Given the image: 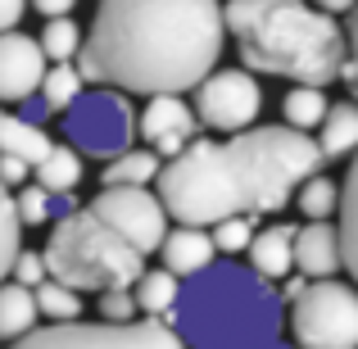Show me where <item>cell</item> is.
Returning a JSON list of instances; mask_svg holds the SVG:
<instances>
[{
	"label": "cell",
	"instance_id": "cell-11",
	"mask_svg": "<svg viewBox=\"0 0 358 349\" xmlns=\"http://www.w3.org/2000/svg\"><path fill=\"white\" fill-rule=\"evenodd\" d=\"M195 127H200V118H195V105L182 100V91H155V96H145V109L136 114L141 141L155 155H168V159L191 145Z\"/></svg>",
	"mask_w": 358,
	"mask_h": 349
},
{
	"label": "cell",
	"instance_id": "cell-15",
	"mask_svg": "<svg viewBox=\"0 0 358 349\" xmlns=\"http://www.w3.org/2000/svg\"><path fill=\"white\" fill-rule=\"evenodd\" d=\"M159 254H164V268L177 272V277H195V272H204L213 259H218V250H213V236L204 227H191V222H182V227H173L164 236V245H159Z\"/></svg>",
	"mask_w": 358,
	"mask_h": 349
},
{
	"label": "cell",
	"instance_id": "cell-36",
	"mask_svg": "<svg viewBox=\"0 0 358 349\" xmlns=\"http://www.w3.org/2000/svg\"><path fill=\"white\" fill-rule=\"evenodd\" d=\"M27 5H32L41 18H59V14H73V9H78V0H27Z\"/></svg>",
	"mask_w": 358,
	"mask_h": 349
},
{
	"label": "cell",
	"instance_id": "cell-7",
	"mask_svg": "<svg viewBox=\"0 0 358 349\" xmlns=\"http://www.w3.org/2000/svg\"><path fill=\"white\" fill-rule=\"evenodd\" d=\"M5 349H186L173 322L164 318H131V322H55L41 332H23L18 341H9Z\"/></svg>",
	"mask_w": 358,
	"mask_h": 349
},
{
	"label": "cell",
	"instance_id": "cell-14",
	"mask_svg": "<svg viewBox=\"0 0 358 349\" xmlns=\"http://www.w3.org/2000/svg\"><path fill=\"white\" fill-rule=\"evenodd\" d=\"M250 268L268 281H286L295 272V227L290 222H272V227H254L250 245Z\"/></svg>",
	"mask_w": 358,
	"mask_h": 349
},
{
	"label": "cell",
	"instance_id": "cell-28",
	"mask_svg": "<svg viewBox=\"0 0 358 349\" xmlns=\"http://www.w3.org/2000/svg\"><path fill=\"white\" fill-rule=\"evenodd\" d=\"M36 290V308H41L50 322H73V318H82V290H73V286H64V281H55V277H45L41 286H32Z\"/></svg>",
	"mask_w": 358,
	"mask_h": 349
},
{
	"label": "cell",
	"instance_id": "cell-1",
	"mask_svg": "<svg viewBox=\"0 0 358 349\" xmlns=\"http://www.w3.org/2000/svg\"><path fill=\"white\" fill-rule=\"evenodd\" d=\"M313 131L286 127H241L227 141H191L182 155L159 168L155 186L168 218L213 227L231 213H281L295 200L299 182L322 168Z\"/></svg>",
	"mask_w": 358,
	"mask_h": 349
},
{
	"label": "cell",
	"instance_id": "cell-24",
	"mask_svg": "<svg viewBox=\"0 0 358 349\" xmlns=\"http://www.w3.org/2000/svg\"><path fill=\"white\" fill-rule=\"evenodd\" d=\"M82 69H78V59H64V64H50L45 69V78H41V100H45V109L50 114H64V109L73 105V100L82 96Z\"/></svg>",
	"mask_w": 358,
	"mask_h": 349
},
{
	"label": "cell",
	"instance_id": "cell-34",
	"mask_svg": "<svg viewBox=\"0 0 358 349\" xmlns=\"http://www.w3.org/2000/svg\"><path fill=\"white\" fill-rule=\"evenodd\" d=\"M27 173H32V168H27V164H23V159H14V155H0V182H5V186H9V191H14V186H18V182H23V177H27Z\"/></svg>",
	"mask_w": 358,
	"mask_h": 349
},
{
	"label": "cell",
	"instance_id": "cell-38",
	"mask_svg": "<svg viewBox=\"0 0 358 349\" xmlns=\"http://www.w3.org/2000/svg\"><path fill=\"white\" fill-rule=\"evenodd\" d=\"M268 349H299V345H281V341H272V345H268Z\"/></svg>",
	"mask_w": 358,
	"mask_h": 349
},
{
	"label": "cell",
	"instance_id": "cell-19",
	"mask_svg": "<svg viewBox=\"0 0 358 349\" xmlns=\"http://www.w3.org/2000/svg\"><path fill=\"white\" fill-rule=\"evenodd\" d=\"M159 168H164V155H155L150 145H127L122 155L105 159V168H100V182L105 186H150L159 177Z\"/></svg>",
	"mask_w": 358,
	"mask_h": 349
},
{
	"label": "cell",
	"instance_id": "cell-10",
	"mask_svg": "<svg viewBox=\"0 0 358 349\" xmlns=\"http://www.w3.org/2000/svg\"><path fill=\"white\" fill-rule=\"evenodd\" d=\"M87 209L100 213L109 227H118L145 259L168 236V209H164V200H159L155 191H145V186H105Z\"/></svg>",
	"mask_w": 358,
	"mask_h": 349
},
{
	"label": "cell",
	"instance_id": "cell-8",
	"mask_svg": "<svg viewBox=\"0 0 358 349\" xmlns=\"http://www.w3.org/2000/svg\"><path fill=\"white\" fill-rule=\"evenodd\" d=\"M64 136L78 155L91 159H114L136 141V109H131L127 91L118 87H96L82 91L69 109H64Z\"/></svg>",
	"mask_w": 358,
	"mask_h": 349
},
{
	"label": "cell",
	"instance_id": "cell-20",
	"mask_svg": "<svg viewBox=\"0 0 358 349\" xmlns=\"http://www.w3.org/2000/svg\"><path fill=\"white\" fill-rule=\"evenodd\" d=\"M336 227H341V250H345V272L358 286V150L350 155V173L341 182V209H336Z\"/></svg>",
	"mask_w": 358,
	"mask_h": 349
},
{
	"label": "cell",
	"instance_id": "cell-35",
	"mask_svg": "<svg viewBox=\"0 0 358 349\" xmlns=\"http://www.w3.org/2000/svg\"><path fill=\"white\" fill-rule=\"evenodd\" d=\"M27 14V0H0V32H9V27H18Z\"/></svg>",
	"mask_w": 358,
	"mask_h": 349
},
{
	"label": "cell",
	"instance_id": "cell-4",
	"mask_svg": "<svg viewBox=\"0 0 358 349\" xmlns=\"http://www.w3.org/2000/svg\"><path fill=\"white\" fill-rule=\"evenodd\" d=\"M173 327L186 349H268L281 341V290L250 263H218L182 281Z\"/></svg>",
	"mask_w": 358,
	"mask_h": 349
},
{
	"label": "cell",
	"instance_id": "cell-3",
	"mask_svg": "<svg viewBox=\"0 0 358 349\" xmlns=\"http://www.w3.org/2000/svg\"><path fill=\"white\" fill-rule=\"evenodd\" d=\"M222 23L250 73L313 87L341 82L345 27L327 9L304 0H227Z\"/></svg>",
	"mask_w": 358,
	"mask_h": 349
},
{
	"label": "cell",
	"instance_id": "cell-27",
	"mask_svg": "<svg viewBox=\"0 0 358 349\" xmlns=\"http://www.w3.org/2000/svg\"><path fill=\"white\" fill-rule=\"evenodd\" d=\"M82 27L73 23V14H59V18H45V27H41V50H45V59L50 64H64V59H78V50H82Z\"/></svg>",
	"mask_w": 358,
	"mask_h": 349
},
{
	"label": "cell",
	"instance_id": "cell-13",
	"mask_svg": "<svg viewBox=\"0 0 358 349\" xmlns=\"http://www.w3.org/2000/svg\"><path fill=\"white\" fill-rule=\"evenodd\" d=\"M295 272L308 281L345 272L341 227L331 218H308V227H295Z\"/></svg>",
	"mask_w": 358,
	"mask_h": 349
},
{
	"label": "cell",
	"instance_id": "cell-23",
	"mask_svg": "<svg viewBox=\"0 0 358 349\" xmlns=\"http://www.w3.org/2000/svg\"><path fill=\"white\" fill-rule=\"evenodd\" d=\"M327 91L313 87V82H295V87L281 96V118H286V127H299V131H317V122L327 114Z\"/></svg>",
	"mask_w": 358,
	"mask_h": 349
},
{
	"label": "cell",
	"instance_id": "cell-30",
	"mask_svg": "<svg viewBox=\"0 0 358 349\" xmlns=\"http://www.w3.org/2000/svg\"><path fill=\"white\" fill-rule=\"evenodd\" d=\"M213 250L218 254H245V245H250L254 236V213H231V218L213 222Z\"/></svg>",
	"mask_w": 358,
	"mask_h": 349
},
{
	"label": "cell",
	"instance_id": "cell-22",
	"mask_svg": "<svg viewBox=\"0 0 358 349\" xmlns=\"http://www.w3.org/2000/svg\"><path fill=\"white\" fill-rule=\"evenodd\" d=\"M32 173H36V182H41L45 191L73 195V191H78V182H82V155L64 141V145H50V155H45Z\"/></svg>",
	"mask_w": 358,
	"mask_h": 349
},
{
	"label": "cell",
	"instance_id": "cell-18",
	"mask_svg": "<svg viewBox=\"0 0 358 349\" xmlns=\"http://www.w3.org/2000/svg\"><path fill=\"white\" fill-rule=\"evenodd\" d=\"M41 308H36V290L23 286V281L5 277L0 281V345L18 341L23 332H32Z\"/></svg>",
	"mask_w": 358,
	"mask_h": 349
},
{
	"label": "cell",
	"instance_id": "cell-25",
	"mask_svg": "<svg viewBox=\"0 0 358 349\" xmlns=\"http://www.w3.org/2000/svg\"><path fill=\"white\" fill-rule=\"evenodd\" d=\"M14 209H18V222H23V227H45L50 218L69 213V195H55V191H45L41 182H32L14 195Z\"/></svg>",
	"mask_w": 358,
	"mask_h": 349
},
{
	"label": "cell",
	"instance_id": "cell-6",
	"mask_svg": "<svg viewBox=\"0 0 358 349\" xmlns=\"http://www.w3.org/2000/svg\"><path fill=\"white\" fill-rule=\"evenodd\" d=\"M290 336L299 349H358V286L341 277L304 281L290 299Z\"/></svg>",
	"mask_w": 358,
	"mask_h": 349
},
{
	"label": "cell",
	"instance_id": "cell-31",
	"mask_svg": "<svg viewBox=\"0 0 358 349\" xmlns=\"http://www.w3.org/2000/svg\"><path fill=\"white\" fill-rule=\"evenodd\" d=\"M100 318H109V322H131V318H136V295H131V286L100 290Z\"/></svg>",
	"mask_w": 358,
	"mask_h": 349
},
{
	"label": "cell",
	"instance_id": "cell-17",
	"mask_svg": "<svg viewBox=\"0 0 358 349\" xmlns=\"http://www.w3.org/2000/svg\"><path fill=\"white\" fill-rule=\"evenodd\" d=\"M317 150H322V159H350L358 150V100L327 105L322 122H317Z\"/></svg>",
	"mask_w": 358,
	"mask_h": 349
},
{
	"label": "cell",
	"instance_id": "cell-29",
	"mask_svg": "<svg viewBox=\"0 0 358 349\" xmlns=\"http://www.w3.org/2000/svg\"><path fill=\"white\" fill-rule=\"evenodd\" d=\"M18 250H23V222H18V209H14V191L0 182V281L9 277Z\"/></svg>",
	"mask_w": 358,
	"mask_h": 349
},
{
	"label": "cell",
	"instance_id": "cell-21",
	"mask_svg": "<svg viewBox=\"0 0 358 349\" xmlns=\"http://www.w3.org/2000/svg\"><path fill=\"white\" fill-rule=\"evenodd\" d=\"M131 295H136V313L164 318V313H173L177 295H182V277L168 272V268H145L136 281H131Z\"/></svg>",
	"mask_w": 358,
	"mask_h": 349
},
{
	"label": "cell",
	"instance_id": "cell-32",
	"mask_svg": "<svg viewBox=\"0 0 358 349\" xmlns=\"http://www.w3.org/2000/svg\"><path fill=\"white\" fill-rule=\"evenodd\" d=\"M341 82L354 91V100H358V5L350 9V27H345V64H341Z\"/></svg>",
	"mask_w": 358,
	"mask_h": 349
},
{
	"label": "cell",
	"instance_id": "cell-5",
	"mask_svg": "<svg viewBox=\"0 0 358 349\" xmlns=\"http://www.w3.org/2000/svg\"><path fill=\"white\" fill-rule=\"evenodd\" d=\"M41 259H45V272H50L55 281L82 290V295L131 286V281L145 272V254L91 209L59 213Z\"/></svg>",
	"mask_w": 358,
	"mask_h": 349
},
{
	"label": "cell",
	"instance_id": "cell-2",
	"mask_svg": "<svg viewBox=\"0 0 358 349\" xmlns=\"http://www.w3.org/2000/svg\"><path fill=\"white\" fill-rule=\"evenodd\" d=\"M227 45L218 0H100L78 50L87 82L127 96L195 91Z\"/></svg>",
	"mask_w": 358,
	"mask_h": 349
},
{
	"label": "cell",
	"instance_id": "cell-9",
	"mask_svg": "<svg viewBox=\"0 0 358 349\" xmlns=\"http://www.w3.org/2000/svg\"><path fill=\"white\" fill-rule=\"evenodd\" d=\"M263 114V87L250 69H213L195 82V118L213 131H241L254 127Z\"/></svg>",
	"mask_w": 358,
	"mask_h": 349
},
{
	"label": "cell",
	"instance_id": "cell-16",
	"mask_svg": "<svg viewBox=\"0 0 358 349\" xmlns=\"http://www.w3.org/2000/svg\"><path fill=\"white\" fill-rule=\"evenodd\" d=\"M50 131L41 127V122H27L23 114H9V109H0V155H14L23 159L27 168H36L45 155H50Z\"/></svg>",
	"mask_w": 358,
	"mask_h": 349
},
{
	"label": "cell",
	"instance_id": "cell-12",
	"mask_svg": "<svg viewBox=\"0 0 358 349\" xmlns=\"http://www.w3.org/2000/svg\"><path fill=\"white\" fill-rule=\"evenodd\" d=\"M50 69L41 41L18 27L0 32V105H18V100H32L41 91V78Z\"/></svg>",
	"mask_w": 358,
	"mask_h": 349
},
{
	"label": "cell",
	"instance_id": "cell-33",
	"mask_svg": "<svg viewBox=\"0 0 358 349\" xmlns=\"http://www.w3.org/2000/svg\"><path fill=\"white\" fill-rule=\"evenodd\" d=\"M9 277L23 281V286H41L50 272H45V259H41L36 250H18V259H14V268H9Z\"/></svg>",
	"mask_w": 358,
	"mask_h": 349
},
{
	"label": "cell",
	"instance_id": "cell-26",
	"mask_svg": "<svg viewBox=\"0 0 358 349\" xmlns=\"http://www.w3.org/2000/svg\"><path fill=\"white\" fill-rule=\"evenodd\" d=\"M295 204L304 218H336V209H341V182H331V177L313 173L299 182L295 191Z\"/></svg>",
	"mask_w": 358,
	"mask_h": 349
},
{
	"label": "cell",
	"instance_id": "cell-37",
	"mask_svg": "<svg viewBox=\"0 0 358 349\" xmlns=\"http://www.w3.org/2000/svg\"><path fill=\"white\" fill-rule=\"evenodd\" d=\"M313 5H317V9H327V14H350L358 0H313Z\"/></svg>",
	"mask_w": 358,
	"mask_h": 349
}]
</instances>
